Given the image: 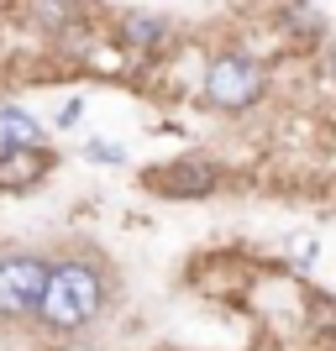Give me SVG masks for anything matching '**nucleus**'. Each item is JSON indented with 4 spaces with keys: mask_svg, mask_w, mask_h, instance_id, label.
Listing matches in <instances>:
<instances>
[{
    "mask_svg": "<svg viewBox=\"0 0 336 351\" xmlns=\"http://www.w3.org/2000/svg\"><path fill=\"white\" fill-rule=\"evenodd\" d=\"M0 142H21V147H43V121L21 110V105H0Z\"/></svg>",
    "mask_w": 336,
    "mask_h": 351,
    "instance_id": "8",
    "label": "nucleus"
},
{
    "mask_svg": "<svg viewBox=\"0 0 336 351\" xmlns=\"http://www.w3.org/2000/svg\"><path fill=\"white\" fill-rule=\"evenodd\" d=\"M326 53H331V69H336V32H326Z\"/></svg>",
    "mask_w": 336,
    "mask_h": 351,
    "instance_id": "11",
    "label": "nucleus"
},
{
    "mask_svg": "<svg viewBox=\"0 0 336 351\" xmlns=\"http://www.w3.org/2000/svg\"><path fill=\"white\" fill-rule=\"evenodd\" d=\"M47 278H53V257L27 252V247L0 252V320H5V325L37 320L43 293H47Z\"/></svg>",
    "mask_w": 336,
    "mask_h": 351,
    "instance_id": "3",
    "label": "nucleus"
},
{
    "mask_svg": "<svg viewBox=\"0 0 336 351\" xmlns=\"http://www.w3.org/2000/svg\"><path fill=\"white\" fill-rule=\"evenodd\" d=\"M5 16H11L16 27L58 43V37H69V32H79V27H95L100 5H95V0H5Z\"/></svg>",
    "mask_w": 336,
    "mask_h": 351,
    "instance_id": "4",
    "label": "nucleus"
},
{
    "mask_svg": "<svg viewBox=\"0 0 336 351\" xmlns=\"http://www.w3.org/2000/svg\"><path fill=\"white\" fill-rule=\"evenodd\" d=\"M111 43L126 58H158V53L174 47V21H163L153 11H121L116 27H111Z\"/></svg>",
    "mask_w": 336,
    "mask_h": 351,
    "instance_id": "6",
    "label": "nucleus"
},
{
    "mask_svg": "<svg viewBox=\"0 0 336 351\" xmlns=\"http://www.w3.org/2000/svg\"><path fill=\"white\" fill-rule=\"evenodd\" d=\"M268 89V63L247 47H221L205 58V73H200V100L205 110L216 116H247L252 105L263 100Z\"/></svg>",
    "mask_w": 336,
    "mask_h": 351,
    "instance_id": "2",
    "label": "nucleus"
},
{
    "mask_svg": "<svg viewBox=\"0 0 336 351\" xmlns=\"http://www.w3.org/2000/svg\"><path fill=\"white\" fill-rule=\"evenodd\" d=\"M47 173H53V152L0 142V194H32Z\"/></svg>",
    "mask_w": 336,
    "mask_h": 351,
    "instance_id": "7",
    "label": "nucleus"
},
{
    "mask_svg": "<svg viewBox=\"0 0 336 351\" xmlns=\"http://www.w3.org/2000/svg\"><path fill=\"white\" fill-rule=\"evenodd\" d=\"M79 116H85V100H63V110H58V126L69 132V126H79Z\"/></svg>",
    "mask_w": 336,
    "mask_h": 351,
    "instance_id": "10",
    "label": "nucleus"
},
{
    "mask_svg": "<svg viewBox=\"0 0 336 351\" xmlns=\"http://www.w3.org/2000/svg\"><path fill=\"white\" fill-rule=\"evenodd\" d=\"M79 152H85V162H100V168H126V147H116L111 136H89Z\"/></svg>",
    "mask_w": 336,
    "mask_h": 351,
    "instance_id": "9",
    "label": "nucleus"
},
{
    "mask_svg": "<svg viewBox=\"0 0 336 351\" xmlns=\"http://www.w3.org/2000/svg\"><path fill=\"white\" fill-rule=\"evenodd\" d=\"M105 304H111V267L95 252H63V257H53V278H47L43 309L32 325L69 341V336H85L105 315Z\"/></svg>",
    "mask_w": 336,
    "mask_h": 351,
    "instance_id": "1",
    "label": "nucleus"
},
{
    "mask_svg": "<svg viewBox=\"0 0 336 351\" xmlns=\"http://www.w3.org/2000/svg\"><path fill=\"white\" fill-rule=\"evenodd\" d=\"M147 189L163 194V199H205V194L221 189V168L210 158H174V162H158L147 168Z\"/></svg>",
    "mask_w": 336,
    "mask_h": 351,
    "instance_id": "5",
    "label": "nucleus"
}]
</instances>
